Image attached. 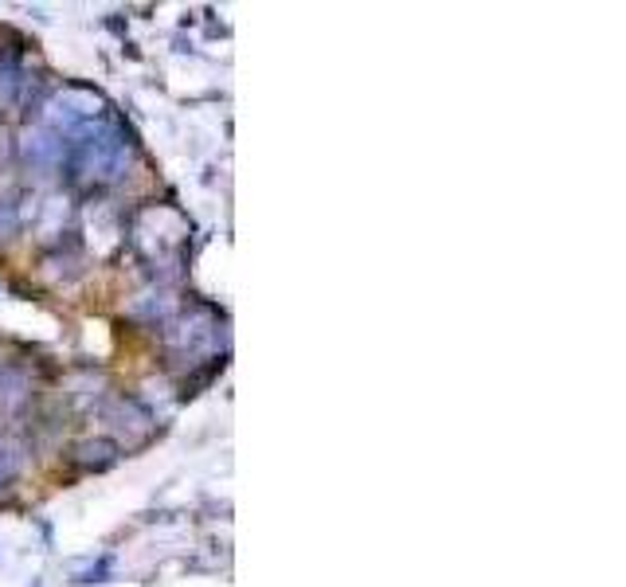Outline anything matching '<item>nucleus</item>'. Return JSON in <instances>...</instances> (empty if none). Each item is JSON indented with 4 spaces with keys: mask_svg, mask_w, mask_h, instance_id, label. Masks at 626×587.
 <instances>
[{
    "mask_svg": "<svg viewBox=\"0 0 626 587\" xmlns=\"http://www.w3.org/2000/svg\"><path fill=\"white\" fill-rule=\"evenodd\" d=\"M78 455H83L86 467H106V462H114L110 442H86V447H78Z\"/></svg>",
    "mask_w": 626,
    "mask_h": 587,
    "instance_id": "nucleus-1",
    "label": "nucleus"
}]
</instances>
